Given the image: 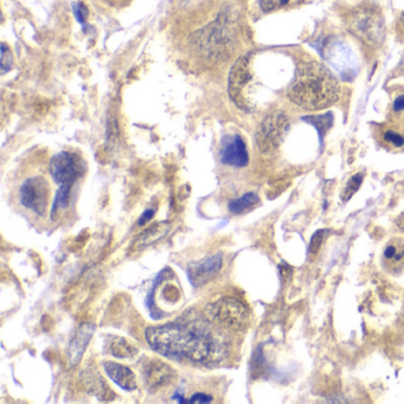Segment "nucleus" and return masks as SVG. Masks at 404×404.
Masks as SVG:
<instances>
[{
  "label": "nucleus",
  "instance_id": "obj_5",
  "mask_svg": "<svg viewBox=\"0 0 404 404\" xmlns=\"http://www.w3.org/2000/svg\"><path fill=\"white\" fill-rule=\"evenodd\" d=\"M288 130L290 120L283 112L267 115L256 132V144L260 151L264 154L274 152L281 145Z\"/></svg>",
  "mask_w": 404,
  "mask_h": 404
},
{
  "label": "nucleus",
  "instance_id": "obj_7",
  "mask_svg": "<svg viewBox=\"0 0 404 404\" xmlns=\"http://www.w3.org/2000/svg\"><path fill=\"white\" fill-rule=\"evenodd\" d=\"M351 29L356 35L361 37L364 42L373 45L381 44L384 37V24L382 17L369 8L358 11L353 16Z\"/></svg>",
  "mask_w": 404,
  "mask_h": 404
},
{
  "label": "nucleus",
  "instance_id": "obj_13",
  "mask_svg": "<svg viewBox=\"0 0 404 404\" xmlns=\"http://www.w3.org/2000/svg\"><path fill=\"white\" fill-rule=\"evenodd\" d=\"M327 52V59L331 64L337 69L344 77H351L357 70V63L354 56L351 54L349 49L343 45L334 44Z\"/></svg>",
  "mask_w": 404,
  "mask_h": 404
},
{
  "label": "nucleus",
  "instance_id": "obj_1",
  "mask_svg": "<svg viewBox=\"0 0 404 404\" xmlns=\"http://www.w3.org/2000/svg\"><path fill=\"white\" fill-rule=\"evenodd\" d=\"M146 339L156 352L177 361H204L214 352V341L208 332L181 322L149 327Z\"/></svg>",
  "mask_w": 404,
  "mask_h": 404
},
{
  "label": "nucleus",
  "instance_id": "obj_30",
  "mask_svg": "<svg viewBox=\"0 0 404 404\" xmlns=\"http://www.w3.org/2000/svg\"><path fill=\"white\" fill-rule=\"evenodd\" d=\"M394 110H404V95L397 98L394 103Z\"/></svg>",
  "mask_w": 404,
  "mask_h": 404
},
{
  "label": "nucleus",
  "instance_id": "obj_6",
  "mask_svg": "<svg viewBox=\"0 0 404 404\" xmlns=\"http://www.w3.org/2000/svg\"><path fill=\"white\" fill-rule=\"evenodd\" d=\"M50 198V185L43 177H33L24 181L20 190V203L27 209L45 216Z\"/></svg>",
  "mask_w": 404,
  "mask_h": 404
},
{
  "label": "nucleus",
  "instance_id": "obj_4",
  "mask_svg": "<svg viewBox=\"0 0 404 404\" xmlns=\"http://www.w3.org/2000/svg\"><path fill=\"white\" fill-rule=\"evenodd\" d=\"M204 314L210 322L229 330H244L249 322L247 307L234 298H222L209 304Z\"/></svg>",
  "mask_w": 404,
  "mask_h": 404
},
{
  "label": "nucleus",
  "instance_id": "obj_28",
  "mask_svg": "<svg viewBox=\"0 0 404 404\" xmlns=\"http://www.w3.org/2000/svg\"><path fill=\"white\" fill-rule=\"evenodd\" d=\"M154 212H156L154 209H149V210H146V211L142 214L137 224H139V225H144V224L147 223L149 220H152V217L154 216Z\"/></svg>",
  "mask_w": 404,
  "mask_h": 404
},
{
  "label": "nucleus",
  "instance_id": "obj_17",
  "mask_svg": "<svg viewBox=\"0 0 404 404\" xmlns=\"http://www.w3.org/2000/svg\"><path fill=\"white\" fill-rule=\"evenodd\" d=\"M112 356L117 358H132L137 353V349L132 343L121 337H115L110 344Z\"/></svg>",
  "mask_w": 404,
  "mask_h": 404
},
{
  "label": "nucleus",
  "instance_id": "obj_10",
  "mask_svg": "<svg viewBox=\"0 0 404 404\" xmlns=\"http://www.w3.org/2000/svg\"><path fill=\"white\" fill-rule=\"evenodd\" d=\"M222 268V255L208 256L198 262L188 264V280L195 287L203 286L215 278Z\"/></svg>",
  "mask_w": 404,
  "mask_h": 404
},
{
  "label": "nucleus",
  "instance_id": "obj_18",
  "mask_svg": "<svg viewBox=\"0 0 404 404\" xmlns=\"http://www.w3.org/2000/svg\"><path fill=\"white\" fill-rule=\"evenodd\" d=\"M259 197L256 196L255 193H246L244 196L232 200L229 203L228 208L232 214H242L248 209L255 207L259 203Z\"/></svg>",
  "mask_w": 404,
  "mask_h": 404
},
{
  "label": "nucleus",
  "instance_id": "obj_25",
  "mask_svg": "<svg viewBox=\"0 0 404 404\" xmlns=\"http://www.w3.org/2000/svg\"><path fill=\"white\" fill-rule=\"evenodd\" d=\"M384 140L389 142L390 145L395 146V147H402L404 146V137L401 134L394 132V130H388L384 133Z\"/></svg>",
  "mask_w": 404,
  "mask_h": 404
},
{
  "label": "nucleus",
  "instance_id": "obj_16",
  "mask_svg": "<svg viewBox=\"0 0 404 404\" xmlns=\"http://www.w3.org/2000/svg\"><path fill=\"white\" fill-rule=\"evenodd\" d=\"M170 225L167 223H159L149 229L142 235L139 236V239L135 241L134 247L135 249H142L149 247L151 244H156L157 241L163 239L169 232Z\"/></svg>",
  "mask_w": 404,
  "mask_h": 404
},
{
  "label": "nucleus",
  "instance_id": "obj_3",
  "mask_svg": "<svg viewBox=\"0 0 404 404\" xmlns=\"http://www.w3.org/2000/svg\"><path fill=\"white\" fill-rule=\"evenodd\" d=\"M49 170L52 179L59 185L52 209V218L55 220L59 211L68 208L71 188L86 172V164L76 154L59 152L52 157Z\"/></svg>",
  "mask_w": 404,
  "mask_h": 404
},
{
  "label": "nucleus",
  "instance_id": "obj_23",
  "mask_svg": "<svg viewBox=\"0 0 404 404\" xmlns=\"http://www.w3.org/2000/svg\"><path fill=\"white\" fill-rule=\"evenodd\" d=\"M326 230H319L318 232L314 234L313 237L311 239L310 253L312 254H317L319 249L322 247L324 239H325Z\"/></svg>",
  "mask_w": 404,
  "mask_h": 404
},
{
  "label": "nucleus",
  "instance_id": "obj_20",
  "mask_svg": "<svg viewBox=\"0 0 404 404\" xmlns=\"http://www.w3.org/2000/svg\"><path fill=\"white\" fill-rule=\"evenodd\" d=\"M363 179H364V174L363 173H357L356 176H353L347 181V184H346L345 188L343 190L342 193L343 202H347L354 193H357L358 188H361V183H363Z\"/></svg>",
  "mask_w": 404,
  "mask_h": 404
},
{
  "label": "nucleus",
  "instance_id": "obj_32",
  "mask_svg": "<svg viewBox=\"0 0 404 404\" xmlns=\"http://www.w3.org/2000/svg\"><path fill=\"white\" fill-rule=\"evenodd\" d=\"M280 3H281V5H286L288 3V0H280Z\"/></svg>",
  "mask_w": 404,
  "mask_h": 404
},
{
  "label": "nucleus",
  "instance_id": "obj_14",
  "mask_svg": "<svg viewBox=\"0 0 404 404\" xmlns=\"http://www.w3.org/2000/svg\"><path fill=\"white\" fill-rule=\"evenodd\" d=\"M94 331L95 325L91 322L83 324L76 331L74 338L71 339L69 349H68V358H69L71 366L79 364V361L83 357V353L86 351L87 346L89 344V341L94 334Z\"/></svg>",
  "mask_w": 404,
  "mask_h": 404
},
{
  "label": "nucleus",
  "instance_id": "obj_24",
  "mask_svg": "<svg viewBox=\"0 0 404 404\" xmlns=\"http://www.w3.org/2000/svg\"><path fill=\"white\" fill-rule=\"evenodd\" d=\"M163 297L165 299L166 301L169 302H177L181 298V293L176 286L173 285H166L164 288H163Z\"/></svg>",
  "mask_w": 404,
  "mask_h": 404
},
{
  "label": "nucleus",
  "instance_id": "obj_11",
  "mask_svg": "<svg viewBox=\"0 0 404 404\" xmlns=\"http://www.w3.org/2000/svg\"><path fill=\"white\" fill-rule=\"evenodd\" d=\"M142 373L144 375L146 384L149 389L158 390L170 384L176 377L174 370L159 359H149L142 366Z\"/></svg>",
  "mask_w": 404,
  "mask_h": 404
},
{
  "label": "nucleus",
  "instance_id": "obj_15",
  "mask_svg": "<svg viewBox=\"0 0 404 404\" xmlns=\"http://www.w3.org/2000/svg\"><path fill=\"white\" fill-rule=\"evenodd\" d=\"M103 368L110 380L114 382L115 384H118L120 388L126 391H133L137 389V377L130 368L115 363V361H106Z\"/></svg>",
  "mask_w": 404,
  "mask_h": 404
},
{
  "label": "nucleus",
  "instance_id": "obj_9",
  "mask_svg": "<svg viewBox=\"0 0 404 404\" xmlns=\"http://www.w3.org/2000/svg\"><path fill=\"white\" fill-rule=\"evenodd\" d=\"M220 161L225 165L244 167L248 165L247 146L244 139L239 134L227 135L222 140V147L220 152Z\"/></svg>",
  "mask_w": 404,
  "mask_h": 404
},
{
  "label": "nucleus",
  "instance_id": "obj_2",
  "mask_svg": "<svg viewBox=\"0 0 404 404\" xmlns=\"http://www.w3.org/2000/svg\"><path fill=\"white\" fill-rule=\"evenodd\" d=\"M339 83L327 68L317 62L300 63L288 88V98L304 110H322L339 98Z\"/></svg>",
  "mask_w": 404,
  "mask_h": 404
},
{
  "label": "nucleus",
  "instance_id": "obj_12",
  "mask_svg": "<svg viewBox=\"0 0 404 404\" xmlns=\"http://www.w3.org/2000/svg\"><path fill=\"white\" fill-rule=\"evenodd\" d=\"M382 262L385 271L391 275L404 274V239L393 237L389 239L383 249Z\"/></svg>",
  "mask_w": 404,
  "mask_h": 404
},
{
  "label": "nucleus",
  "instance_id": "obj_22",
  "mask_svg": "<svg viewBox=\"0 0 404 404\" xmlns=\"http://www.w3.org/2000/svg\"><path fill=\"white\" fill-rule=\"evenodd\" d=\"M12 62L13 57L10 52V47L5 43L1 44V74L4 75L6 71L11 69Z\"/></svg>",
  "mask_w": 404,
  "mask_h": 404
},
{
  "label": "nucleus",
  "instance_id": "obj_29",
  "mask_svg": "<svg viewBox=\"0 0 404 404\" xmlns=\"http://www.w3.org/2000/svg\"><path fill=\"white\" fill-rule=\"evenodd\" d=\"M260 5L264 12H269L274 8V0H260Z\"/></svg>",
  "mask_w": 404,
  "mask_h": 404
},
{
  "label": "nucleus",
  "instance_id": "obj_21",
  "mask_svg": "<svg viewBox=\"0 0 404 404\" xmlns=\"http://www.w3.org/2000/svg\"><path fill=\"white\" fill-rule=\"evenodd\" d=\"M86 381L88 382V387H89V389H93L95 395L100 397V400H101V395H100V393H103V391L106 390V389H105L106 384L103 383L101 376L94 377V373H91V375L87 376Z\"/></svg>",
  "mask_w": 404,
  "mask_h": 404
},
{
  "label": "nucleus",
  "instance_id": "obj_31",
  "mask_svg": "<svg viewBox=\"0 0 404 404\" xmlns=\"http://www.w3.org/2000/svg\"><path fill=\"white\" fill-rule=\"evenodd\" d=\"M397 224H398L401 228L403 229L404 230V214H402V215L398 217V220H397Z\"/></svg>",
  "mask_w": 404,
  "mask_h": 404
},
{
  "label": "nucleus",
  "instance_id": "obj_8",
  "mask_svg": "<svg viewBox=\"0 0 404 404\" xmlns=\"http://www.w3.org/2000/svg\"><path fill=\"white\" fill-rule=\"evenodd\" d=\"M251 81L250 68L247 57H241L232 66L229 74L228 94L232 103L239 107V110L250 112L253 107L248 103L244 98V91Z\"/></svg>",
  "mask_w": 404,
  "mask_h": 404
},
{
  "label": "nucleus",
  "instance_id": "obj_27",
  "mask_svg": "<svg viewBox=\"0 0 404 404\" xmlns=\"http://www.w3.org/2000/svg\"><path fill=\"white\" fill-rule=\"evenodd\" d=\"M210 402H212V396L203 393L193 394L191 398H188V403L193 404L210 403Z\"/></svg>",
  "mask_w": 404,
  "mask_h": 404
},
{
  "label": "nucleus",
  "instance_id": "obj_19",
  "mask_svg": "<svg viewBox=\"0 0 404 404\" xmlns=\"http://www.w3.org/2000/svg\"><path fill=\"white\" fill-rule=\"evenodd\" d=\"M304 120L310 122L311 125H313L318 130L320 140H322L326 132L332 126L334 118H332V114H326L319 115V117H308V118H304Z\"/></svg>",
  "mask_w": 404,
  "mask_h": 404
},
{
  "label": "nucleus",
  "instance_id": "obj_26",
  "mask_svg": "<svg viewBox=\"0 0 404 404\" xmlns=\"http://www.w3.org/2000/svg\"><path fill=\"white\" fill-rule=\"evenodd\" d=\"M73 8H74V15L76 20H79V23H84L87 16H88V10H87L86 6L81 3H77V4H74Z\"/></svg>",
  "mask_w": 404,
  "mask_h": 404
},
{
  "label": "nucleus",
  "instance_id": "obj_33",
  "mask_svg": "<svg viewBox=\"0 0 404 404\" xmlns=\"http://www.w3.org/2000/svg\"><path fill=\"white\" fill-rule=\"evenodd\" d=\"M401 22H402V24H403V27H404V12H403V15H402V17H401Z\"/></svg>",
  "mask_w": 404,
  "mask_h": 404
}]
</instances>
